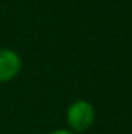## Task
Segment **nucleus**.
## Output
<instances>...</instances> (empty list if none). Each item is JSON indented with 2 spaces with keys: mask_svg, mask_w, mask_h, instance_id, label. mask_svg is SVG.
<instances>
[{
  "mask_svg": "<svg viewBox=\"0 0 132 134\" xmlns=\"http://www.w3.org/2000/svg\"><path fill=\"white\" fill-rule=\"evenodd\" d=\"M65 119L70 131L84 133L95 122V108L87 100H76L67 108Z\"/></svg>",
  "mask_w": 132,
  "mask_h": 134,
  "instance_id": "1",
  "label": "nucleus"
},
{
  "mask_svg": "<svg viewBox=\"0 0 132 134\" xmlns=\"http://www.w3.org/2000/svg\"><path fill=\"white\" fill-rule=\"evenodd\" d=\"M22 70V58L13 48H0V83L13 81Z\"/></svg>",
  "mask_w": 132,
  "mask_h": 134,
  "instance_id": "2",
  "label": "nucleus"
},
{
  "mask_svg": "<svg viewBox=\"0 0 132 134\" xmlns=\"http://www.w3.org/2000/svg\"><path fill=\"white\" fill-rule=\"evenodd\" d=\"M48 134H75V133L70 131V130H55V131H51Z\"/></svg>",
  "mask_w": 132,
  "mask_h": 134,
  "instance_id": "3",
  "label": "nucleus"
}]
</instances>
